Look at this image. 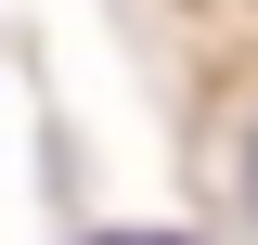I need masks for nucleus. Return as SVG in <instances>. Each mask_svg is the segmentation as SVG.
<instances>
[{"label": "nucleus", "instance_id": "1", "mask_svg": "<svg viewBox=\"0 0 258 245\" xmlns=\"http://www.w3.org/2000/svg\"><path fill=\"white\" fill-rule=\"evenodd\" d=\"M91 245H194V232H91Z\"/></svg>", "mask_w": 258, "mask_h": 245}, {"label": "nucleus", "instance_id": "2", "mask_svg": "<svg viewBox=\"0 0 258 245\" xmlns=\"http://www.w3.org/2000/svg\"><path fill=\"white\" fill-rule=\"evenodd\" d=\"M245 194H258V155H245Z\"/></svg>", "mask_w": 258, "mask_h": 245}]
</instances>
